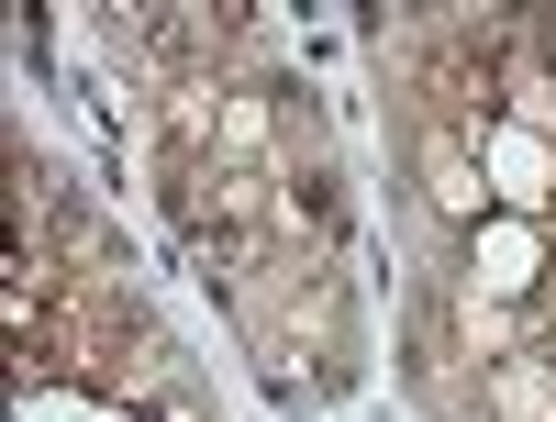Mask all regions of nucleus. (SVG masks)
I'll return each instance as SVG.
<instances>
[{
  "label": "nucleus",
  "mask_w": 556,
  "mask_h": 422,
  "mask_svg": "<svg viewBox=\"0 0 556 422\" xmlns=\"http://www.w3.org/2000/svg\"><path fill=\"white\" fill-rule=\"evenodd\" d=\"M424 190H434V212H456V222H490V178L468 167V156H456V145H434V167H424Z\"/></svg>",
  "instance_id": "nucleus-3"
},
{
  "label": "nucleus",
  "mask_w": 556,
  "mask_h": 422,
  "mask_svg": "<svg viewBox=\"0 0 556 422\" xmlns=\"http://www.w3.org/2000/svg\"><path fill=\"white\" fill-rule=\"evenodd\" d=\"M545 267H556V245H545V222H523V212H490L479 233H468V300H534L545 290Z\"/></svg>",
  "instance_id": "nucleus-1"
},
{
  "label": "nucleus",
  "mask_w": 556,
  "mask_h": 422,
  "mask_svg": "<svg viewBox=\"0 0 556 422\" xmlns=\"http://www.w3.org/2000/svg\"><path fill=\"white\" fill-rule=\"evenodd\" d=\"M468 345L501 356V345H513V311H501V300H468Z\"/></svg>",
  "instance_id": "nucleus-5"
},
{
  "label": "nucleus",
  "mask_w": 556,
  "mask_h": 422,
  "mask_svg": "<svg viewBox=\"0 0 556 422\" xmlns=\"http://www.w3.org/2000/svg\"><path fill=\"white\" fill-rule=\"evenodd\" d=\"M490 400H501V422H556V367H534V356H513L490 379Z\"/></svg>",
  "instance_id": "nucleus-4"
},
{
  "label": "nucleus",
  "mask_w": 556,
  "mask_h": 422,
  "mask_svg": "<svg viewBox=\"0 0 556 422\" xmlns=\"http://www.w3.org/2000/svg\"><path fill=\"white\" fill-rule=\"evenodd\" d=\"M479 178H490L501 212L545 222V212H556V133H534V123H479Z\"/></svg>",
  "instance_id": "nucleus-2"
}]
</instances>
